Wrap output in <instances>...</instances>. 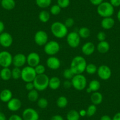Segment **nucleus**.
Segmentation results:
<instances>
[{
	"instance_id": "nucleus-29",
	"label": "nucleus",
	"mask_w": 120,
	"mask_h": 120,
	"mask_svg": "<svg viewBox=\"0 0 120 120\" xmlns=\"http://www.w3.org/2000/svg\"><path fill=\"white\" fill-rule=\"evenodd\" d=\"M27 98L31 102H36L39 98V94L38 91L35 89L28 91L27 94Z\"/></svg>"
},
{
	"instance_id": "nucleus-6",
	"label": "nucleus",
	"mask_w": 120,
	"mask_h": 120,
	"mask_svg": "<svg viewBox=\"0 0 120 120\" xmlns=\"http://www.w3.org/2000/svg\"><path fill=\"white\" fill-rule=\"evenodd\" d=\"M37 74L34 67L27 65L21 69V79L25 82H33L36 77Z\"/></svg>"
},
{
	"instance_id": "nucleus-31",
	"label": "nucleus",
	"mask_w": 120,
	"mask_h": 120,
	"mask_svg": "<svg viewBox=\"0 0 120 120\" xmlns=\"http://www.w3.org/2000/svg\"><path fill=\"white\" fill-rule=\"evenodd\" d=\"M88 87H89L93 93V92H96L98 91L100 89L101 84H100L99 81L97 80V79H93V80H91L89 82Z\"/></svg>"
},
{
	"instance_id": "nucleus-3",
	"label": "nucleus",
	"mask_w": 120,
	"mask_h": 120,
	"mask_svg": "<svg viewBox=\"0 0 120 120\" xmlns=\"http://www.w3.org/2000/svg\"><path fill=\"white\" fill-rule=\"evenodd\" d=\"M97 13L102 18L111 17L114 13V7L109 2L104 1L97 6Z\"/></svg>"
},
{
	"instance_id": "nucleus-28",
	"label": "nucleus",
	"mask_w": 120,
	"mask_h": 120,
	"mask_svg": "<svg viewBox=\"0 0 120 120\" xmlns=\"http://www.w3.org/2000/svg\"><path fill=\"white\" fill-rule=\"evenodd\" d=\"M56 105L60 108H64L67 106L68 101L66 97L60 96L56 100Z\"/></svg>"
},
{
	"instance_id": "nucleus-17",
	"label": "nucleus",
	"mask_w": 120,
	"mask_h": 120,
	"mask_svg": "<svg viewBox=\"0 0 120 120\" xmlns=\"http://www.w3.org/2000/svg\"><path fill=\"white\" fill-rule=\"evenodd\" d=\"M22 107V102L19 99L12 97L7 102V108L10 111L15 112L20 109Z\"/></svg>"
},
{
	"instance_id": "nucleus-36",
	"label": "nucleus",
	"mask_w": 120,
	"mask_h": 120,
	"mask_svg": "<svg viewBox=\"0 0 120 120\" xmlns=\"http://www.w3.org/2000/svg\"><path fill=\"white\" fill-rule=\"evenodd\" d=\"M37 105L41 109H45L48 105V101L46 98L44 97L39 98L37 100Z\"/></svg>"
},
{
	"instance_id": "nucleus-22",
	"label": "nucleus",
	"mask_w": 120,
	"mask_h": 120,
	"mask_svg": "<svg viewBox=\"0 0 120 120\" xmlns=\"http://www.w3.org/2000/svg\"><path fill=\"white\" fill-rule=\"evenodd\" d=\"M110 49V45L107 41H100L97 45V49L101 54H105L108 52Z\"/></svg>"
},
{
	"instance_id": "nucleus-41",
	"label": "nucleus",
	"mask_w": 120,
	"mask_h": 120,
	"mask_svg": "<svg viewBox=\"0 0 120 120\" xmlns=\"http://www.w3.org/2000/svg\"><path fill=\"white\" fill-rule=\"evenodd\" d=\"M64 24H65V25L68 28H71L73 26V25L75 24V21L73 18L70 17V18H68L65 19Z\"/></svg>"
},
{
	"instance_id": "nucleus-5",
	"label": "nucleus",
	"mask_w": 120,
	"mask_h": 120,
	"mask_svg": "<svg viewBox=\"0 0 120 120\" xmlns=\"http://www.w3.org/2000/svg\"><path fill=\"white\" fill-rule=\"evenodd\" d=\"M71 81L72 87L77 91H82L86 88L87 80L82 74L74 75Z\"/></svg>"
},
{
	"instance_id": "nucleus-8",
	"label": "nucleus",
	"mask_w": 120,
	"mask_h": 120,
	"mask_svg": "<svg viewBox=\"0 0 120 120\" xmlns=\"http://www.w3.org/2000/svg\"><path fill=\"white\" fill-rule=\"evenodd\" d=\"M12 54L7 51L0 52V66L3 68H9L12 64Z\"/></svg>"
},
{
	"instance_id": "nucleus-43",
	"label": "nucleus",
	"mask_w": 120,
	"mask_h": 120,
	"mask_svg": "<svg viewBox=\"0 0 120 120\" xmlns=\"http://www.w3.org/2000/svg\"><path fill=\"white\" fill-rule=\"evenodd\" d=\"M25 89L28 90V91H31V90L35 89V86H34V83L33 82H26L25 84Z\"/></svg>"
},
{
	"instance_id": "nucleus-13",
	"label": "nucleus",
	"mask_w": 120,
	"mask_h": 120,
	"mask_svg": "<svg viewBox=\"0 0 120 120\" xmlns=\"http://www.w3.org/2000/svg\"><path fill=\"white\" fill-rule=\"evenodd\" d=\"M13 43V37L8 33L3 32L0 34V45L4 48H9Z\"/></svg>"
},
{
	"instance_id": "nucleus-44",
	"label": "nucleus",
	"mask_w": 120,
	"mask_h": 120,
	"mask_svg": "<svg viewBox=\"0 0 120 120\" xmlns=\"http://www.w3.org/2000/svg\"><path fill=\"white\" fill-rule=\"evenodd\" d=\"M63 86L66 89H68L72 87V85L71 81L69 80V79H66L65 81H64V82H63Z\"/></svg>"
},
{
	"instance_id": "nucleus-26",
	"label": "nucleus",
	"mask_w": 120,
	"mask_h": 120,
	"mask_svg": "<svg viewBox=\"0 0 120 120\" xmlns=\"http://www.w3.org/2000/svg\"><path fill=\"white\" fill-rule=\"evenodd\" d=\"M38 19L41 22L47 23L50 19V13L46 10H42L39 13Z\"/></svg>"
},
{
	"instance_id": "nucleus-34",
	"label": "nucleus",
	"mask_w": 120,
	"mask_h": 120,
	"mask_svg": "<svg viewBox=\"0 0 120 120\" xmlns=\"http://www.w3.org/2000/svg\"><path fill=\"white\" fill-rule=\"evenodd\" d=\"M11 74H12V78L15 80H18L19 78H21V68L15 67L12 70H11Z\"/></svg>"
},
{
	"instance_id": "nucleus-14",
	"label": "nucleus",
	"mask_w": 120,
	"mask_h": 120,
	"mask_svg": "<svg viewBox=\"0 0 120 120\" xmlns=\"http://www.w3.org/2000/svg\"><path fill=\"white\" fill-rule=\"evenodd\" d=\"M40 56L38 53L35 52H30L26 56V63L28 65L32 67H35L37 65L40 64Z\"/></svg>"
},
{
	"instance_id": "nucleus-39",
	"label": "nucleus",
	"mask_w": 120,
	"mask_h": 120,
	"mask_svg": "<svg viewBox=\"0 0 120 120\" xmlns=\"http://www.w3.org/2000/svg\"><path fill=\"white\" fill-rule=\"evenodd\" d=\"M34 69H35L37 75L43 74H45V67L44 65L41 64L37 65L35 67H34Z\"/></svg>"
},
{
	"instance_id": "nucleus-51",
	"label": "nucleus",
	"mask_w": 120,
	"mask_h": 120,
	"mask_svg": "<svg viewBox=\"0 0 120 120\" xmlns=\"http://www.w3.org/2000/svg\"><path fill=\"white\" fill-rule=\"evenodd\" d=\"M100 120H112V118L109 115H104L100 118Z\"/></svg>"
},
{
	"instance_id": "nucleus-42",
	"label": "nucleus",
	"mask_w": 120,
	"mask_h": 120,
	"mask_svg": "<svg viewBox=\"0 0 120 120\" xmlns=\"http://www.w3.org/2000/svg\"><path fill=\"white\" fill-rule=\"evenodd\" d=\"M106 38H107V35L103 31H100L97 35V38L100 42V41H105Z\"/></svg>"
},
{
	"instance_id": "nucleus-1",
	"label": "nucleus",
	"mask_w": 120,
	"mask_h": 120,
	"mask_svg": "<svg viewBox=\"0 0 120 120\" xmlns=\"http://www.w3.org/2000/svg\"><path fill=\"white\" fill-rule=\"evenodd\" d=\"M86 65L87 63L85 59L83 56L78 55L72 58L70 68L75 75L81 74L85 72Z\"/></svg>"
},
{
	"instance_id": "nucleus-20",
	"label": "nucleus",
	"mask_w": 120,
	"mask_h": 120,
	"mask_svg": "<svg viewBox=\"0 0 120 120\" xmlns=\"http://www.w3.org/2000/svg\"><path fill=\"white\" fill-rule=\"evenodd\" d=\"M91 101L93 104L97 105L101 104L103 101V96L101 93L98 91L93 92L91 95Z\"/></svg>"
},
{
	"instance_id": "nucleus-49",
	"label": "nucleus",
	"mask_w": 120,
	"mask_h": 120,
	"mask_svg": "<svg viewBox=\"0 0 120 120\" xmlns=\"http://www.w3.org/2000/svg\"><path fill=\"white\" fill-rule=\"evenodd\" d=\"M5 30V25L2 21H0V34L4 32Z\"/></svg>"
},
{
	"instance_id": "nucleus-4",
	"label": "nucleus",
	"mask_w": 120,
	"mask_h": 120,
	"mask_svg": "<svg viewBox=\"0 0 120 120\" xmlns=\"http://www.w3.org/2000/svg\"><path fill=\"white\" fill-rule=\"evenodd\" d=\"M49 78L45 74L37 75L34 79V83L35 89L38 91H43L48 87Z\"/></svg>"
},
{
	"instance_id": "nucleus-25",
	"label": "nucleus",
	"mask_w": 120,
	"mask_h": 120,
	"mask_svg": "<svg viewBox=\"0 0 120 120\" xmlns=\"http://www.w3.org/2000/svg\"><path fill=\"white\" fill-rule=\"evenodd\" d=\"M0 78L4 81H8L12 78L11 70L9 68H3L0 71Z\"/></svg>"
},
{
	"instance_id": "nucleus-19",
	"label": "nucleus",
	"mask_w": 120,
	"mask_h": 120,
	"mask_svg": "<svg viewBox=\"0 0 120 120\" xmlns=\"http://www.w3.org/2000/svg\"><path fill=\"white\" fill-rule=\"evenodd\" d=\"M115 25V20L112 17L103 18L101 22V26L103 29L106 30L112 28Z\"/></svg>"
},
{
	"instance_id": "nucleus-30",
	"label": "nucleus",
	"mask_w": 120,
	"mask_h": 120,
	"mask_svg": "<svg viewBox=\"0 0 120 120\" xmlns=\"http://www.w3.org/2000/svg\"><path fill=\"white\" fill-rule=\"evenodd\" d=\"M78 34H79L80 38H82L86 39L88 38L90 36L91 32H90V29L88 28L87 27L85 26H82L79 29L78 31Z\"/></svg>"
},
{
	"instance_id": "nucleus-45",
	"label": "nucleus",
	"mask_w": 120,
	"mask_h": 120,
	"mask_svg": "<svg viewBox=\"0 0 120 120\" xmlns=\"http://www.w3.org/2000/svg\"><path fill=\"white\" fill-rule=\"evenodd\" d=\"M109 3L114 7H118L120 6V0H109Z\"/></svg>"
},
{
	"instance_id": "nucleus-50",
	"label": "nucleus",
	"mask_w": 120,
	"mask_h": 120,
	"mask_svg": "<svg viewBox=\"0 0 120 120\" xmlns=\"http://www.w3.org/2000/svg\"><path fill=\"white\" fill-rule=\"evenodd\" d=\"M78 112H79V115L81 117H84V116H85L87 115V114H86V110H85V109H81Z\"/></svg>"
},
{
	"instance_id": "nucleus-46",
	"label": "nucleus",
	"mask_w": 120,
	"mask_h": 120,
	"mask_svg": "<svg viewBox=\"0 0 120 120\" xmlns=\"http://www.w3.org/2000/svg\"><path fill=\"white\" fill-rule=\"evenodd\" d=\"M8 120H23V119L22 116H19L17 114H13L10 116Z\"/></svg>"
},
{
	"instance_id": "nucleus-33",
	"label": "nucleus",
	"mask_w": 120,
	"mask_h": 120,
	"mask_svg": "<svg viewBox=\"0 0 120 120\" xmlns=\"http://www.w3.org/2000/svg\"><path fill=\"white\" fill-rule=\"evenodd\" d=\"M97 67L95 64H93V63H90V64H87V65H86L85 71L88 74L93 75L97 73Z\"/></svg>"
},
{
	"instance_id": "nucleus-21",
	"label": "nucleus",
	"mask_w": 120,
	"mask_h": 120,
	"mask_svg": "<svg viewBox=\"0 0 120 120\" xmlns=\"http://www.w3.org/2000/svg\"><path fill=\"white\" fill-rule=\"evenodd\" d=\"M12 98V93L9 89H4L0 93V100L3 102L7 103Z\"/></svg>"
},
{
	"instance_id": "nucleus-12",
	"label": "nucleus",
	"mask_w": 120,
	"mask_h": 120,
	"mask_svg": "<svg viewBox=\"0 0 120 120\" xmlns=\"http://www.w3.org/2000/svg\"><path fill=\"white\" fill-rule=\"evenodd\" d=\"M23 120H38L40 116L38 112L32 108H25L22 114Z\"/></svg>"
},
{
	"instance_id": "nucleus-35",
	"label": "nucleus",
	"mask_w": 120,
	"mask_h": 120,
	"mask_svg": "<svg viewBox=\"0 0 120 120\" xmlns=\"http://www.w3.org/2000/svg\"><path fill=\"white\" fill-rule=\"evenodd\" d=\"M97 111V105L94 104H91L88 107L87 109H86V116H88L90 117L93 116L95 114Z\"/></svg>"
},
{
	"instance_id": "nucleus-2",
	"label": "nucleus",
	"mask_w": 120,
	"mask_h": 120,
	"mask_svg": "<svg viewBox=\"0 0 120 120\" xmlns=\"http://www.w3.org/2000/svg\"><path fill=\"white\" fill-rule=\"evenodd\" d=\"M51 31L56 38L59 39L64 38L68 34V28L65 24L60 21H55L51 24Z\"/></svg>"
},
{
	"instance_id": "nucleus-53",
	"label": "nucleus",
	"mask_w": 120,
	"mask_h": 120,
	"mask_svg": "<svg viewBox=\"0 0 120 120\" xmlns=\"http://www.w3.org/2000/svg\"><path fill=\"white\" fill-rule=\"evenodd\" d=\"M0 120H7L6 116L3 112H0Z\"/></svg>"
},
{
	"instance_id": "nucleus-18",
	"label": "nucleus",
	"mask_w": 120,
	"mask_h": 120,
	"mask_svg": "<svg viewBox=\"0 0 120 120\" xmlns=\"http://www.w3.org/2000/svg\"><path fill=\"white\" fill-rule=\"evenodd\" d=\"M95 50V46L93 42H87L84 44L81 47V51L83 54L86 56L91 55L94 52Z\"/></svg>"
},
{
	"instance_id": "nucleus-10",
	"label": "nucleus",
	"mask_w": 120,
	"mask_h": 120,
	"mask_svg": "<svg viewBox=\"0 0 120 120\" xmlns=\"http://www.w3.org/2000/svg\"><path fill=\"white\" fill-rule=\"evenodd\" d=\"M34 42L38 46H44L48 41V35L44 30H39L34 35Z\"/></svg>"
},
{
	"instance_id": "nucleus-37",
	"label": "nucleus",
	"mask_w": 120,
	"mask_h": 120,
	"mask_svg": "<svg viewBox=\"0 0 120 120\" xmlns=\"http://www.w3.org/2000/svg\"><path fill=\"white\" fill-rule=\"evenodd\" d=\"M63 77L65 78L66 79H69V80H71L73 77L74 76V73L73 71L71 70L70 68H66L64 71H63Z\"/></svg>"
},
{
	"instance_id": "nucleus-56",
	"label": "nucleus",
	"mask_w": 120,
	"mask_h": 120,
	"mask_svg": "<svg viewBox=\"0 0 120 120\" xmlns=\"http://www.w3.org/2000/svg\"><path fill=\"white\" fill-rule=\"evenodd\" d=\"M40 120V119H39V120Z\"/></svg>"
},
{
	"instance_id": "nucleus-40",
	"label": "nucleus",
	"mask_w": 120,
	"mask_h": 120,
	"mask_svg": "<svg viewBox=\"0 0 120 120\" xmlns=\"http://www.w3.org/2000/svg\"><path fill=\"white\" fill-rule=\"evenodd\" d=\"M57 4L61 8H66L70 5V0H57Z\"/></svg>"
},
{
	"instance_id": "nucleus-54",
	"label": "nucleus",
	"mask_w": 120,
	"mask_h": 120,
	"mask_svg": "<svg viewBox=\"0 0 120 120\" xmlns=\"http://www.w3.org/2000/svg\"><path fill=\"white\" fill-rule=\"evenodd\" d=\"M116 17H117V19L118 20V21L120 22V9L119 10V11H118L117 14H116Z\"/></svg>"
},
{
	"instance_id": "nucleus-23",
	"label": "nucleus",
	"mask_w": 120,
	"mask_h": 120,
	"mask_svg": "<svg viewBox=\"0 0 120 120\" xmlns=\"http://www.w3.org/2000/svg\"><path fill=\"white\" fill-rule=\"evenodd\" d=\"M61 80L57 77H52L49 78L48 87L50 88L52 90H56L60 88L61 86Z\"/></svg>"
},
{
	"instance_id": "nucleus-9",
	"label": "nucleus",
	"mask_w": 120,
	"mask_h": 120,
	"mask_svg": "<svg viewBox=\"0 0 120 120\" xmlns=\"http://www.w3.org/2000/svg\"><path fill=\"white\" fill-rule=\"evenodd\" d=\"M67 42L70 47L75 48L79 46L81 41V38L77 32L72 31L67 35Z\"/></svg>"
},
{
	"instance_id": "nucleus-15",
	"label": "nucleus",
	"mask_w": 120,
	"mask_h": 120,
	"mask_svg": "<svg viewBox=\"0 0 120 120\" xmlns=\"http://www.w3.org/2000/svg\"><path fill=\"white\" fill-rule=\"evenodd\" d=\"M26 63V56L22 53H18L13 56L12 64L15 67L21 68Z\"/></svg>"
},
{
	"instance_id": "nucleus-47",
	"label": "nucleus",
	"mask_w": 120,
	"mask_h": 120,
	"mask_svg": "<svg viewBox=\"0 0 120 120\" xmlns=\"http://www.w3.org/2000/svg\"><path fill=\"white\" fill-rule=\"evenodd\" d=\"M90 1L93 5L98 6L102 2H104V0H90Z\"/></svg>"
},
{
	"instance_id": "nucleus-52",
	"label": "nucleus",
	"mask_w": 120,
	"mask_h": 120,
	"mask_svg": "<svg viewBox=\"0 0 120 120\" xmlns=\"http://www.w3.org/2000/svg\"><path fill=\"white\" fill-rule=\"evenodd\" d=\"M112 120H120V112L116 113L112 118Z\"/></svg>"
},
{
	"instance_id": "nucleus-38",
	"label": "nucleus",
	"mask_w": 120,
	"mask_h": 120,
	"mask_svg": "<svg viewBox=\"0 0 120 120\" xmlns=\"http://www.w3.org/2000/svg\"><path fill=\"white\" fill-rule=\"evenodd\" d=\"M61 8L60 7L58 4H55L51 7L50 8V13L51 14L53 15H57L60 14V13L61 11Z\"/></svg>"
},
{
	"instance_id": "nucleus-48",
	"label": "nucleus",
	"mask_w": 120,
	"mask_h": 120,
	"mask_svg": "<svg viewBox=\"0 0 120 120\" xmlns=\"http://www.w3.org/2000/svg\"><path fill=\"white\" fill-rule=\"evenodd\" d=\"M50 120H64V118H63V116L60 115H54L51 118Z\"/></svg>"
},
{
	"instance_id": "nucleus-55",
	"label": "nucleus",
	"mask_w": 120,
	"mask_h": 120,
	"mask_svg": "<svg viewBox=\"0 0 120 120\" xmlns=\"http://www.w3.org/2000/svg\"><path fill=\"white\" fill-rule=\"evenodd\" d=\"M86 93H93V91H91V89H90L89 87L86 88Z\"/></svg>"
},
{
	"instance_id": "nucleus-16",
	"label": "nucleus",
	"mask_w": 120,
	"mask_h": 120,
	"mask_svg": "<svg viewBox=\"0 0 120 120\" xmlns=\"http://www.w3.org/2000/svg\"><path fill=\"white\" fill-rule=\"evenodd\" d=\"M47 66L49 69L52 70H56L61 66V61L58 58L55 56H50L46 61Z\"/></svg>"
},
{
	"instance_id": "nucleus-27",
	"label": "nucleus",
	"mask_w": 120,
	"mask_h": 120,
	"mask_svg": "<svg viewBox=\"0 0 120 120\" xmlns=\"http://www.w3.org/2000/svg\"><path fill=\"white\" fill-rule=\"evenodd\" d=\"M80 115L79 112L75 109H71L67 114V120H79Z\"/></svg>"
},
{
	"instance_id": "nucleus-7",
	"label": "nucleus",
	"mask_w": 120,
	"mask_h": 120,
	"mask_svg": "<svg viewBox=\"0 0 120 120\" xmlns=\"http://www.w3.org/2000/svg\"><path fill=\"white\" fill-rule=\"evenodd\" d=\"M44 51L47 55L54 56L60 51V45L58 42L54 40L48 41L44 46Z\"/></svg>"
},
{
	"instance_id": "nucleus-32",
	"label": "nucleus",
	"mask_w": 120,
	"mask_h": 120,
	"mask_svg": "<svg viewBox=\"0 0 120 120\" xmlns=\"http://www.w3.org/2000/svg\"><path fill=\"white\" fill-rule=\"evenodd\" d=\"M35 3L39 8L44 9L50 6L52 0H35Z\"/></svg>"
},
{
	"instance_id": "nucleus-24",
	"label": "nucleus",
	"mask_w": 120,
	"mask_h": 120,
	"mask_svg": "<svg viewBox=\"0 0 120 120\" xmlns=\"http://www.w3.org/2000/svg\"><path fill=\"white\" fill-rule=\"evenodd\" d=\"M1 5L4 10L10 11L15 7L16 3L15 0H1Z\"/></svg>"
},
{
	"instance_id": "nucleus-11",
	"label": "nucleus",
	"mask_w": 120,
	"mask_h": 120,
	"mask_svg": "<svg viewBox=\"0 0 120 120\" xmlns=\"http://www.w3.org/2000/svg\"><path fill=\"white\" fill-rule=\"evenodd\" d=\"M97 73L99 78L104 81H107L109 79L112 75L111 70L107 65H100L98 68Z\"/></svg>"
}]
</instances>
